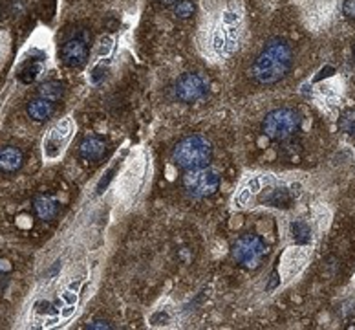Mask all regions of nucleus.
Segmentation results:
<instances>
[{
	"label": "nucleus",
	"mask_w": 355,
	"mask_h": 330,
	"mask_svg": "<svg viewBox=\"0 0 355 330\" xmlns=\"http://www.w3.org/2000/svg\"><path fill=\"white\" fill-rule=\"evenodd\" d=\"M22 165V152L17 147L0 149V169L6 172H15Z\"/></svg>",
	"instance_id": "8"
},
{
	"label": "nucleus",
	"mask_w": 355,
	"mask_h": 330,
	"mask_svg": "<svg viewBox=\"0 0 355 330\" xmlns=\"http://www.w3.org/2000/svg\"><path fill=\"white\" fill-rule=\"evenodd\" d=\"M290 229H291V237H293L295 242H298V244H306V242H310L312 231H310L306 222H302V220H295V222H291Z\"/></svg>",
	"instance_id": "14"
},
{
	"label": "nucleus",
	"mask_w": 355,
	"mask_h": 330,
	"mask_svg": "<svg viewBox=\"0 0 355 330\" xmlns=\"http://www.w3.org/2000/svg\"><path fill=\"white\" fill-rule=\"evenodd\" d=\"M183 185L193 196H200V198L210 196V194H215L218 191L220 176L212 169H205V167L191 169L183 176Z\"/></svg>",
	"instance_id": "4"
},
{
	"label": "nucleus",
	"mask_w": 355,
	"mask_h": 330,
	"mask_svg": "<svg viewBox=\"0 0 355 330\" xmlns=\"http://www.w3.org/2000/svg\"><path fill=\"white\" fill-rule=\"evenodd\" d=\"M176 15L180 18H188L194 15V4L191 0H181L176 4Z\"/></svg>",
	"instance_id": "16"
},
{
	"label": "nucleus",
	"mask_w": 355,
	"mask_h": 330,
	"mask_svg": "<svg viewBox=\"0 0 355 330\" xmlns=\"http://www.w3.org/2000/svg\"><path fill=\"white\" fill-rule=\"evenodd\" d=\"M161 4L163 6H174V4H178V0H161Z\"/></svg>",
	"instance_id": "20"
},
{
	"label": "nucleus",
	"mask_w": 355,
	"mask_h": 330,
	"mask_svg": "<svg viewBox=\"0 0 355 330\" xmlns=\"http://www.w3.org/2000/svg\"><path fill=\"white\" fill-rule=\"evenodd\" d=\"M353 55H355V46H353Z\"/></svg>",
	"instance_id": "22"
},
{
	"label": "nucleus",
	"mask_w": 355,
	"mask_h": 330,
	"mask_svg": "<svg viewBox=\"0 0 355 330\" xmlns=\"http://www.w3.org/2000/svg\"><path fill=\"white\" fill-rule=\"evenodd\" d=\"M207 92L205 81L198 74H183L176 83V96L185 103H194Z\"/></svg>",
	"instance_id": "6"
},
{
	"label": "nucleus",
	"mask_w": 355,
	"mask_h": 330,
	"mask_svg": "<svg viewBox=\"0 0 355 330\" xmlns=\"http://www.w3.org/2000/svg\"><path fill=\"white\" fill-rule=\"evenodd\" d=\"M88 328L90 330H108V328H112V325L106 321H93L88 325Z\"/></svg>",
	"instance_id": "18"
},
{
	"label": "nucleus",
	"mask_w": 355,
	"mask_h": 330,
	"mask_svg": "<svg viewBox=\"0 0 355 330\" xmlns=\"http://www.w3.org/2000/svg\"><path fill=\"white\" fill-rule=\"evenodd\" d=\"M344 13L350 18H355V0H346L344 2Z\"/></svg>",
	"instance_id": "19"
},
{
	"label": "nucleus",
	"mask_w": 355,
	"mask_h": 330,
	"mask_svg": "<svg viewBox=\"0 0 355 330\" xmlns=\"http://www.w3.org/2000/svg\"><path fill=\"white\" fill-rule=\"evenodd\" d=\"M4 284H6V277L0 273V288H4Z\"/></svg>",
	"instance_id": "21"
},
{
	"label": "nucleus",
	"mask_w": 355,
	"mask_h": 330,
	"mask_svg": "<svg viewBox=\"0 0 355 330\" xmlns=\"http://www.w3.org/2000/svg\"><path fill=\"white\" fill-rule=\"evenodd\" d=\"M264 202L269 204V206H273V207H288L291 202V196H290V193H288V189L276 187V189H273L268 196H264Z\"/></svg>",
	"instance_id": "13"
},
{
	"label": "nucleus",
	"mask_w": 355,
	"mask_h": 330,
	"mask_svg": "<svg viewBox=\"0 0 355 330\" xmlns=\"http://www.w3.org/2000/svg\"><path fill=\"white\" fill-rule=\"evenodd\" d=\"M61 57L62 62L70 68H79L86 62L88 59V46L83 39H70L62 44L61 48Z\"/></svg>",
	"instance_id": "7"
},
{
	"label": "nucleus",
	"mask_w": 355,
	"mask_h": 330,
	"mask_svg": "<svg viewBox=\"0 0 355 330\" xmlns=\"http://www.w3.org/2000/svg\"><path fill=\"white\" fill-rule=\"evenodd\" d=\"M105 150H106L105 141H101L99 138H86L79 147L81 156H83L84 160H90V162L101 160Z\"/></svg>",
	"instance_id": "9"
},
{
	"label": "nucleus",
	"mask_w": 355,
	"mask_h": 330,
	"mask_svg": "<svg viewBox=\"0 0 355 330\" xmlns=\"http://www.w3.org/2000/svg\"><path fill=\"white\" fill-rule=\"evenodd\" d=\"M28 114H30L31 119H35V121H44V119L53 114V103L46 101L42 97L33 99V101L28 103Z\"/></svg>",
	"instance_id": "10"
},
{
	"label": "nucleus",
	"mask_w": 355,
	"mask_h": 330,
	"mask_svg": "<svg viewBox=\"0 0 355 330\" xmlns=\"http://www.w3.org/2000/svg\"><path fill=\"white\" fill-rule=\"evenodd\" d=\"M266 253H268V248L256 235H244L232 248L234 259L246 268H258Z\"/></svg>",
	"instance_id": "5"
},
{
	"label": "nucleus",
	"mask_w": 355,
	"mask_h": 330,
	"mask_svg": "<svg viewBox=\"0 0 355 330\" xmlns=\"http://www.w3.org/2000/svg\"><path fill=\"white\" fill-rule=\"evenodd\" d=\"M298 125H300V118L297 112L290 108H276L266 116L262 128L268 138L275 141H284L290 136H293Z\"/></svg>",
	"instance_id": "3"
},
{
	"label": "nucleus",
	"mask_w": 355,
	"mask_h": 330,
	"mask_svg": "<svg viewBox=\"0 0 355 330\" xmlns=\"http://www.w3.org/2000/svg\"><path fill=\"white\" fill-rule=\"evenodd\" d=\"M39 72H40V66H37V64L28 66L26 70H24V72L20 74V81H22V83H26V84L33 83V81L37 79V75H39Z\"/></svg>",
	"instance_id": "17"
},
{
	"label": "nucleus",
	"mask_w": 355,
	"mask_h": 330,
	"mask_svg": "<svg viewBox=\"0 0 355 330\" xmlns=\"http://www.w3.org/2000/svg\"><path fill=\"white\" fill-rule=\"evenodd\" d=\"M64 94V86L57 81H48V83L40 84L39 88V97L46 99V101H59Z\"/></svg>",
	"instance_id": "12"
},
{
	"label": "nucleus",
	"mask_w": 355,
	"mask_h": 330,
	"mask_svg": "<svg viewBox=\"0 0 355 330\" xmlns=\"http://www.w3.org/2000/svg\"><path fill=\"white\" fill-rule=\"evenodd\" d=\"M339 127L346 134H355V112H346L339 121Z\"/></svg>",
	"instance_id": "15"
},
{
	"label": "nucleus",
	"mask_w": 355,
	"mask_h": 330,
	"mask_svg": "<svg viewBox=\"0 0 355 330\" xmlns=\"http://www.w3.org/2000/svg\"><path fill=\"white\" fill-rule=\"evenodd\" d=\"M57 204L50 196H39L35 200V211L42 220H53L57 215Z\"/></svg>",
	"instance_id": "11"
},
{
	"label": "nucleus",
	"mask_w": 355,
	"mask_h": 330,
	"mask_svg": "<svg viewBox=\"0 0 355 330\" xmlns=\"http://www.w3.org/2000/svg\"><path fill=\"white\" fill-rule=\"evenodd\" d=\"M210 156H212V149H210L209 141L203 140L202 136L185 138L174 147V152H172L176 165L181 169H187V171L207 167V163L210 162Z\"/></svg>",
	"instance_id": "2"
},
{
	"label": "nucleus",
	"mask_w": 355,
	"mask_h": 330,
	"mask_svg": "<svg viewBox=\"0 0 355 330\" xmlns=\"http://www.w3.org/2000/svg\"><path fill=\"white\" fill-rule=\"evenodd\" d=\"M291 57V50L284 40L275 39L268 42L253 66L254 79L262 84L278 83L290 70Z\"/></svg>",
	"instance_id": "1"
}]
</instances>
